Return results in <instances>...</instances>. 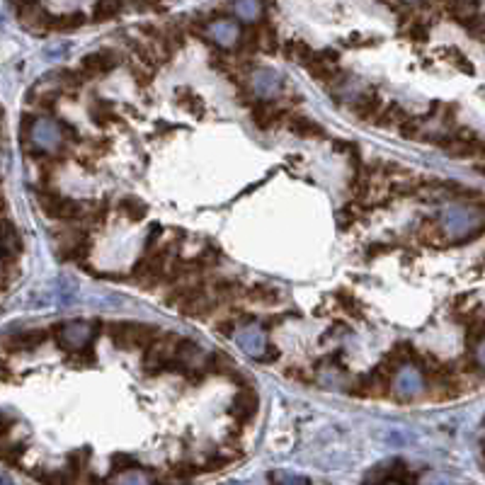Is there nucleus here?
Here are the masks:
<instances>
[{"label":"nucleus","instance_id":"f257e3e1","mask_svg":"<svg viewBox=\"0 0 485 485\" xmlns=\"http://www.w3.org/2000/svg\"><path fill=\"white\" fill-rule=\"evenodd\" d=\"M104 328H107L104 333H107L109 340L114 342V347L126 349V352H136V349L146 352L150 345L163 335L160 328L148 325V323H131V321L119 323V321H114V323H104Z\"/></svg>","mask_w":485,"mask_h":485},{"label":"nucleus","instance_id":"f03ea898","mask_svg":"<svg viewBox=\"0 0 485 485\" xmlns=\"http://www.w3.org/2000/svg\"><path fill=\"white\" fill-rule=\"evenodd\" d=\"M180 335L175 333H163L153 345L143 352V369L148 376H160V373L170 371V364L175 359V349L180 345Z\"/></svg>","mask_w":485,"mask_h":485},{"label":"nucleus","instance_id":"7ed1b4c3","mask_svg":"<svg viewBox=\"0 0 485 485\" xmlns=\"http://www.w3.org/2000/svg\"><path fill=\"white\" fill-rule=\"evenodd\" d=\"M49 340V330L44 328H32V330H20L13 335L0 340V354H15V352H32L39 345Z\"/></svg>","mask_w":485,"mask_h":485},{"label":"nucleus","instance_id":"20e7f679","mask_svg":"<svg viewBox=\"0 0 485 485\" xmlns=\"http://www.w3.org/2000/svg\"><path fill=\"white\" fill-rule=\"evenodd\" d=\"M116 64H119V52H114V49H102V52H95V54L83 56L78 68L95 80V78H100V76L112 73Z\"/></svg>","mask_w":485,"mask_h":485},{"label":"nucleus","instance_id":"39448f33","mask_svg":"<svg viewBox=\"0 0 485 485\" xmlns=\"http://www.w3.org/2000/svg\"><path fill=\"white\" fill-rule=\"evenodd\" d=\"M258 405H260V398L258 393H255V388H241V391L236 393V398H233V405H231V415L238 420V425H248L250 420H253L255 415H258Z\"/></svg>","mask_w":485,"mask_h":485},{"label":"nucleus","instance_id":"423d86ee","mask_svg":"<svg viewBox=\"0 0 485 485\" xmlns=\"http://www.w3.org/2000/svg\"><path fill=\"white\" fill-rule=\"evenodd\" d=\"M262 52V32L258 22H248L241 25V37L236 44V59H253L255 54Z\"/></svg>","mask_w":485,"mask_h":485},{"label":"nucleus","instance_id":"0eeeda50","mask_svg":"<svg viewBox=\"0 0 485 485\" xmlns=\"http://www.w3.org/2000/svg\"><path fill=\"white\" fill-rule=\"evenodd\" d=\"M352 112L359 121H376L383 112V102L376 92H364L352 102Z\"/></svg>","mask_w":485,"mask_h":485},{"label":"nucleus","instance_id":"6e6552de","mask_svg":"<svg viewBox=\"0 0 485 485\" xmlns=\"http://www.w3.org/2000/svg\"><path fill=\"white\" fill-rule=\"evenodd\" d=\"M282 114H284L282 109H277V104L270 102V100H258V102L253 104V121L262 131H270L272 126L280 124Z\"/></svg>","mask_w":485,"mask_h":485},{"label":"nucleus","instance_id":"1a4fd4ad","mask_svg":"<svg viewBox=\"0 0 485 485\" xmlns=\"http://www.w3.org/2000/svg\"><path fill=\"white\" fill-rule=\"evenodd\" d=\"M243 299L250 301V304H255V306H277L284 297H282L280 289L272 287V284H255V287L245 289Z\"/></svg>","mask_w":485,"mask_h":485},{"label":"nucleus","instance_id":"9d476101","mask_svg":"<svg viewBox=\"0 0 485 485\" xmlns=\"http://www.w3.org/2000/svg\"><path fill=\"white\" fill-rule=\"evenodd\" d=\"M289 129L301 138H325V129L306 114H289Z\"/></svg>","mask_w":485,"mask_h":485},{"label":"nucleus","instance_id":"9b49d317","mask_svg":"<svg viewBox=\"0 0 485 485\" xmlns=\"http://www.w3.org/2000/svg\"><path fill=\"white\" fill-rule=\"evenodd\" d=\"M282 54L287 61H294V64L306 66L311 59H313V49L306 39H287L282 47Z\"/></svg>","mask_w":485,"mask_h":485},{"label":"nucleus","instance_id":"f8f14e48","mask_svg":"<svg viewBox=\"0 0 485 485\" xmlns=\"http://www.w3.org/2000/svg\"><path fill=\"white\" fill-rule=\"evenodd\" d=\"M90 119L95 124L100 126V129H107L109 124H114V121H119V116H116L112 102H107V100H100L95 97L90 102Z\"/></svg>","mask_w":485,"mask_h":485},{"label":"nucleus","instance_id":"ddd939ff","mask_svg":"<svg viewBox=\"0 0 485 485\" xmlns=\"http://www.w3.org/2000/svg\"><path fill=\"white\" fill-rule=\"evenodd\" d=\"M116 209H119V214L124 216V219L129 221H143L148 214V204L141 202L138 197H133V194H126V197L119 199V204H116Z\"/></svg>","mask_w":485,"mask_h":485},{"label":"nucleus","instance_id":"4468645a","mask_svg":"<svg viewBox=\"0 0 485 485\" xmlns=\"http://www.w3.org/2000/svg\"><path fill=\"white\" fill-rule=\"evenodd\" d=\"M202 366L206 373H219V376H233V373L238 371L236 364H233L224 352H209Z\"/></svg>","mask_w":485,"mask_h":485},{"label":"nucleus","instance_id":"2eb2a0df","mask_svg":"<svg viewBox=\"0 0 485 485\" xmlns=\"http://www.w3.org/2000/svg\"><path fill=\"white\" fill-rule=\"evenodd\" d=\"M59 76H61V78H59V80H61V88H64V90H68V92L80 90L83 85H88V83L92 80V78L83 73L80 68H64Z\"/></svg>","mask_w":485,"mask_h":485},{"label":"nucleus","instance_id":"dca6fc26","mask_svg":"<svg viewBox=\"0 0 485 485\" xmlns=\"http://www.w3.org/2000/svg\"><path fill=\"white\" fill-rule=\"evenodd\" d=\"M124 5L114 3V0H102V3H95L92 5V20L95 22H112L121 15Z\"/></svg>","mask_w":485,"mask_h":485},{"label":"nucleus","instance_id":"f3484780","mask_svg":"<svg viewBox=\"0 0 485 485\" xmlns=\"http://www.w3.org/2000/svg\"><path fill=\"white\" fill-rule=\"evenodd\" d=\"M335 301L347 316L357 318V321H361V318H364V306H361L359 301H357L354 294H349L347 289H340V292H335Z\"/></svg>","mask_w":485,"mask_h":485},{"label":"nucleus","instance_id":"a211bd4d","mask_svg":"<svg viewBox=\"0 0 485 485\" xmlns=\"http://www.w3.org/2000/svg\"><path fill=\"white\" fill-rule=\"evenodd\" d=\"M417 238H420L425 245H444V231L442 226L437 224L434 219H425L422 221V228L417 231Z\"/></svg>","mask_w":485,"mask_h":485},{"label":"nucleus","instance_id":"6ab92c4d","mask_svg":"<svg viewBox=\"0 0 485 485\" xmlns=\"http://www.w3.org/2000/svg\"><path fill=\"white\" fill-rule=\"evenodd\" d=\"M408 116H410V114L405 112V109L400 107V104L393 102V104H388V107L383 109L381 116L376 119V124H378V126H395V129H398V126L403 124V121L408 119Z\"/></svg>","mask_w":485,"mask_h":485},{"label":"nucleus","instance_id":"aec40b11","mask_svg":"<svg viewBox=\"0 0 485 485\" xmlns=\"http://www.w3.org/2000/svg\"><path fill=\"white\" fill-rule=\"evenodd\" d=\"M177 104H182V107H185L187 112H192V114H197V116H202V114H204V104H202V100H199L194 92H189L187 88H182V90H177Z\"/></svg>","mask_w":485,"mask_h":485},{"label":"nucleus","instance_id":"412c9836","mask_svg":"<svg viewBox=\"0 0 485 485\" xmlns=\"http://www.w3.org/2000/svg\"><path fill=\"white\" fill-rule=\"evenodd\" d=\"M422 124H425L422 116H408V119L398 126V131L403 138H422Z\"/></svg>","mask_w":485,"mask_h":485},{"label":"nucleus","instance_id":"4be33fe9","mask_svg":"<svg viewBox=\"0 0 485 485\" xmlns=\"http://www.w3.org/2000/svg\"><path fill=\"white\" fill-rule=\"evenodd\" d=\"M408 37H410V42L425 44L427 39H429V27H427V22H422L420 18H412V20H410V27H408Z\"/></svg>","mask_w":485,"mask_h":485},{"label":"nucleus","instance_id":"5701e85b","mask_svg":"<svg viewBox=\"0 0 485 485\" xmlns=\"http://www.w3.org/2000/svg\"><path fill=\"white\" fill-rule=\"evenodd\" d=\"M59 95H61V92H56V90H52V92H42V95H39V97L35 100L37 107H39V109H44V112L52 114L54 109H56V104H59Z\"/></svg>","mask_w":485,"mask_h":485},{"label":"nucleus","instance_id":"b1692460","mask_svg":"<svg viewBox=\"0 0 485 485\" xmlns=\"http://www.w3.org/2000/svg\"><path fill=\"white\" fill-rule=\"evenodd\" d=\"M131 76L138 88H148L150 83H153V76H150V71L146 66H131Z\"/></svg>","mask_w":485,"mask_h":485},{"label":"nucleus","instance_id":"393cba45","mask_svg":"<svg viewBox=\"0 0 485 485\" xmlns=\"http://www.w3.org/2000/svg\"><path fill=\"white\" fill-rule=\"evenodd\" d=\"M88 146L92 148V158H97V155H104L112 150V138H88Z\"/></svg>","mask_w":485,"mask_h":485},{"label":"nucleus","instance_id":"a878e982","mask_svg":"<svg viewBox=\"0 0 485 485\" xmlns=\"http://www.w3.org/2000/svg\"><path fill=\"white\" fill-rule=\"evenodd\" d=\"M112 473H126V471H131V468H136L138 464L136 461L131 459V456H126V454H116L114 459H112Z\"/></svg>","mask_w":485,"mask_h":485},{"label":"nucleus","instance_id":"bb28decb","mask_svg":"<svg viewBox=\"0 0 485 485\" xmlns=\"http://www.w3.org/2000/svg\"><path fill=\"white\" fill-rule=\"evenodd\" d=\"M59 129H61V133H64V138H66L68 143H80V141H83L80 131H78L76 126L71 124V121L61 119V121H59Z\"/></svg>","mask_w":485,"mask_h":485},{"label":"nucleus","instance_id":"cd10ccee","mask_svg":"<svg viewBox=\"0 0 485 485\" xmlns=\"http://www.w3.org/2000/svg\"><path fill=\"white\" fill-rule=\"evenodd\" d=\"M238 328V321L236 318H221L219 323H216V333L224 337H233V330Z\"/></svg>","mask_w":485,"mask_h":485},{"label":"nucleus","instance_id":"c85d7f7f","mask_svg":"<svg viewBox=\"0 0 485 485\" xmlns=\"http://www.w3.org/2000/svg\"><path fill=\"white\" fill-rule=\"evenodd\" d=\"M289 378H294V381H301V383H313V376H311L309 369H304V366H292V369L287 371Z\"/></svg>","mask_w":485,"mask_h":485},{"label":"nucleus","instance_id":"c756f323","mask_svg":"<svg viewBox=\"0 0 485 485\" xmlns=\"http://www.w3.org/2000/svg\"><path fill=\"white\" fill-rule=\"evenodd\" d=\"M71 359H76V361H83V364H92L95 361V352H92V347L88 345L85 347V352H76V354H71Z\"/></svg>","mask_w":485,"mask_h":485},{"label":"nucleus","instance_id":"7c9ffc66","mask_svg":"<svg viewBox=\"0 0 485 485\" xmlns=\"http://www.w3.org/2000/svg\"><path fill=\"white\" fill-rule=\"evenodd\" d=\"M272 481H275V485H304L306 483L304 478H284L282 473L280 476H272Z\"/></svg>","mask_w":485,"mask_h":485},{"label":"nucleus","instance_id":"2f4dec72","mask_svg":"<svg viewBox=\"0 0 485 485\" xmlns=\"http://www.w3.org/2000/svg\"><path fill=\"white\" fill-rule=\"evenodd\" d=\"M13 429V420L8 415H0V439H5Z\"/></svg>","mask_w":485,"mask_h":485},{"label":"nucleus","instance_id":"473e14b6","mask_svg":"<svg viewBox=\"0 0 485 485\" xmlns=\"http://www.w3.org/2000/svg\"><path fill=\"white\" fill-rule=\"evenodd\" d=\"M388 248V245H371V248H369V258H371V255H381V250H386Z\"/></svg>","mask_w":485,"mask_h":485},{"label":"nucleus","instance_id":"72a5a7b5","mask_svg":"<svg viewBox=\"0 0 485 485\" xmlns=\"http://www.w3.org/2000/svg\"><path fill=\"white\" fill-rule=\"evenodd\" d=\"M5 209H8V202H5V197L0 194V216H5Z\"/></svg>","mask_w":485,"mask_h":485},{"label":"nucleus","instance_id":"f704fd0d","mask_svg":"<svg viewBox=\"0 0 485 485\" xmlns=\"http://www.w3.org/2000/svg\"><path fill=\"white\" fill-rule=\"evenodd\" d=\"M0 121H3V107H0Z\"/></svg>","mask_w":485,"mask_h":485}]
</instances>
